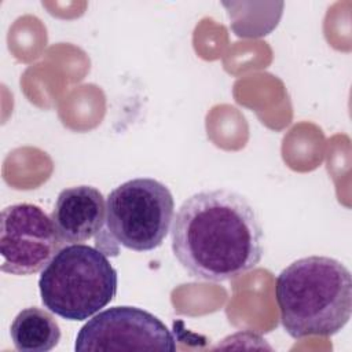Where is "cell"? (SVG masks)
Here are the masks:
<instances>
[{"mask_svg": "<svg viewBox=\"0 0 352 352\" xmlns=\"http://www.w3.org/2000/svg\"><path fill=\"white\" fill-rule=\"evenodd\" d=\"M172 252L195 279L224 282L257 267L263 227L250 202L224 188L187 198L172 226Z\"/></svg>", "mask_w": 352, "mask_h": 352, "instance_id": "obj_1", "label": "cell"}, {"mask_svg": "<svg viewBox=\"0 0 352 352\" xmlns=\"http://www.w3.org/2000/svg\"><path fill=\"white\" fill-rule=\"evenodd\" d=\"M275 297L282 326L292 338L333 336L351 319V272L331 257H302L276 276Z\"/></svg>", "mask_w": 352, "mask_h": 352, "instance_id": "obj_2", "label": "cell"}, {"mask_svg": "<svg viewBox=\"0 0 352 352\" xmlns=\"http://www.w3.org/2000/svg\"><path fill=\"white\" fill-rule=\"evenodd\" d=\"M118 275L106 254L84 243L60 248L43 268V305L66 320H85L113 301Z\"/></svg>", "mask_w": 352, "mask_h": 352, "instance_id": "obj_3", "label": "cell"}, {"mask_svg": "<svg viewBox=\"0 0 352 352\" xmlns=\"http://www.w3.org/2000/svg\"><path fill=\"white\" fill-rule=\"evenodd\" d=\"M173 210V195L164 183L136 177L110 191L106 228L110 238L126 249L154 250L168 235Z\"/></svg>", "mask_w": 352, "mask_h": 352, "instance_id": "obj_4", "label": "cell"}, {"mask_svg": "<svg viewBox=\"0 0 352 352\" xmlns=\"http://www.w3.org/2000/svg\"><path fill=\"white\" fill-rule=\"evenodd\" d=\"M74 349L176 351V338L165 323L138 307H111L89 319L77 333Z\"/></svg>", "mask_w": 352, "mask_h": 352, "instance_id": "obj_5", "label": "cell"}, {"mask_svg": "<svg viewBox=\"0 0 352 352\" xmlns=\"http://www.w3.org/2000/svg\"><path fill=\"white\" fill-rule=\"evenodd\" d=\"M52 219L37 205L15 204L1 212V271L33 275L50 263L60 246Z\"/></svg>", "mask_w": 352, "mask_h": 352, "instance_id": "obj_6", "label": "cell"}, {"mask_svg": "<svg viewBox=\"0 0 352 352\" xmlns=\"http://www.w3.org/2000/svg\"><path fill=\"white\" fill-rule=\"evenodd\" d=\"M51 219L62 243H82L96 238L110 252V235L104 231L106 205L102 192L92 186H74L59 192ZM113 241V239H111ZM114 242V241H113Z\"/></svg>", "mask_w": 352, "mask_h": 352, "instance_id": "obj_7", "label": "cell"}, {"mask_svg": "<svg viewBox=\"0 0 352 352\" xmlns=\"http://www.w3.org/2000/svg\"><path fill=\"white\" fill-rule=\"evenodd\" d=\"M10 336L16 351L48 352L58 345L60 329L50 312L29 307L14 318Z\"/></svg>", "mask_w": 352, "mask_h": 352, "instance_id": "obj_8", "label": "cell"}]
</instances>
